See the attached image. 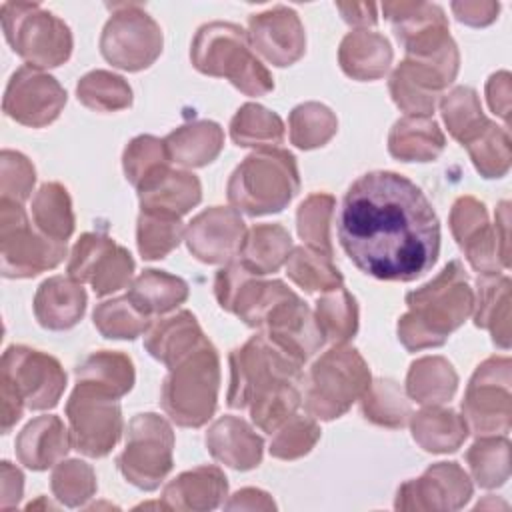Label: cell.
Returning a JSON list of instances; mask_svg holds the SVG:
<instances>
[{
  "instance_id": "cell-1",
  "label": "cell",
  "mask_w": 512,
  "mask_h": 512,
  "mask_svg": "<svg viewBox=\"0 0 512 512\" xmlns=\"http://www.w3.org/2000/svg\"><path fill=\"white\" fill-rule=\"evenodd\" d=\"M338 238L356 268L388 282L416 280L440 254V222L430 200L392 170L352 182L338 214Z\"/></svg>"
},
{
  "instance_id": "cell-2",
  "label": "cell",
  "mask_w": 512,
  "mask_h": 512,
  "mask_svg": "<svg viewBox=\"0 0 512 512\" xmlns=\"http://www.w3.org/2000/svg\"><path fill=\"white\" fill-rule=\"evenodd\" d=\"M410 308L398 320V338L410 350L442 346L474 310V292L458 260L448 262L442 272L422 288L406 294Z\"/></svg>"
},
{
  "instance_id": "cell-3",
  "label": "cell",
  "mask_w": 512,
  "mask_h": 512,
  "mask_svg": "<svg viewBox=\"0 0 512 512\" xmlns=\"http://www.w3.org/2000/svg\"><path fill=\"white\" fill-rule=\"evenodd\" d=\"M300 190L296 158L282 148H258L228 180V202L250 216L280 212Z\"/></svg>"
},
{
  "instance_id": "cell-4",
  "label": "cell",
  "mask_w": 512,
  "mask_h": 512,
  "mask_svg": "<svg viewBox=\"0 0 512 512\" xmlns=\"http://www.w3.org/2000/svg\"><path fill=\"white\" fill-rule=\"evenodd\" d=\"M250 46L240 26L210 22L196 32L190 58L198 72L226 78L246 96H262L274 88V80Z\"/></svg>"
},
{
  "instance_id": "cell-5",
  "label": "cell",
  "mask_w": 512,
  "mask_h": 512,
  "mask_svg": "<svg viewBox=\"0 0 512 512\" xmlns=\"http://www.w3.org/2000/svg\"><path fill=\"white\" fill-rule=\"evenodd\" d=\"M218 384L220 358L206 338L194 352L170 368L162 384V408L178 426L200 428L216 410Z\"/></svg>"
},
{
  "instance_id": "cell-6",
  "label": "cell",
  "mask_w": 512,
  "mask_h": 512,
  "mask_svg": "<svg viewBox=\"0 0 512 512\" xmlns=\"http://www.w3.org/2000/svg\"><path fill=\"white\" fill-rule=\"evenodd\" d=\"M370 370L356 348L336 344L310 368L304 408L312 418L332 420L360 400L370 386Z\"/></svg>"
},
{
  "instance_id": "cell-7",
  "label": "cell",
  "mask_w": 512,
  "mask_h": 512,
  "mask_svg": "<svg viewBox=\"0 0 512 512\" xmlns=\"http://www.w3.org/2000/svg\"><path fill=\"white\" fill-rule=\"evenodd\" d=\"M0 16L8 44L28 66L54 68L70 58L72 34L58 16L26 2H4Z\"/></svg>"
},
{
  "instance_id": "cell-8",
  "label": "cell",
  "mask_w": 512,
  "mask_h": 512,
  "mask_svg": "<svg viewBox=\"0 0 512 512\" xmlns=\"http://www.w3.org/2000/svg\"><path fill=\"white\" fill-rule=\"evenodd\" d=\"M302 364L264 332L230 354L228 406L248 408L250 400L278 382H302Z\"/></svg>"
},
{
  "instance_id": "cell-9",
  "label": "cell",
  "mask_w": 512,
  "mask_h": 512,
  "mask_svg": "<svg viewBox=\"0 0 512 512\" xmlns=\"http://www.w3.org/2000/svg\"><path fill=\"white\" fill-rule=\"evenodd\" d=\"M66 256V242L34 230L20 202L0 200V260L6 278H30L56 268Z\"/></svg>"
},
{
  "instance_id": "cell-10",
  "label": "cell",
  "mask_w": 512,
  "mask_h": 512,
  "mask_svg": "<svg viewBox=\"0 0 512 512\" xmlns=\"http://www.w3.org/2000/svg\"><path fill=\"white\" fill-rule=\"evenodd\" d=\"M174 432L152 412L136 414L126 432V446L118 456L122 476L140 490H156L172 470Z\"/></svg>"
},
{
  "instance_id": "cell-11",
  "label": "cell",
  "mask_w": 512,
  "mask_h": 512,
  "mask_svg": "<svg viewBox=\"0 0 512 512\" xmlns=\"http://www.w3.org/2000/svg\"><path fill=\"white\" fill-rule=\"evenodd\" d=\"M458 64L456 44L428 58L406 56L388 82L394 104L408 116H430L442 90L456 78Z\"/></svg>"
},
{
  "instance_id": "cell-12",
  "label": "cell",
  "mask_w": 512,
  "mask_h": 512,
  "mask_svg": "<svg viewBox=\"0 0 512 512\" xmlns=\"http://www.w3.org/2000/svg\"><path fill=\"white\" fill-rule=\"evenodd\" d=\"M118 398L76 382L66 402V418L70 424L72 446L90 456H106L122 434V410Z\"/></svg>"
},
{
  "instance_id": "cell-13",
  "label": "cell",
  "mask_w": 512,
  "mask_h": 512,
  "mask_svg": "<svg viewBox=\"0 0 512 512\" xmlns=\"http://www.w3.org/2000/svg\"><path fill=\"white\" fill-rule=\"evenodd\" d=\"M102 56L116 68L138 72L162 52L160 26L136 4H118L100 36Z\"/></svg>"
},
{
  "instance_id": "cell-14",
  "label": "cell",
  "mask_w": 512,
  "mask_h": 512,
  "mask_svg": "<svg viewBox=\"0 0 512 512\" xmlns=\"http://www.w3.org/2000/svg\"><path fill=\"white\" fill-rule=\"evenodd\" d=\"M462 416L478 436L510 430V358L494 356L476 368L462 400Z\"/></svg>"
},
{
  "instance_id": "cell-15",
  "label": "cell",
  "mask_w": 512,
  "mask_h": 512,
  "mask_svg": "<svg viewBox=\"0 0 512 512\" xmlns=\"http://www.w3.org/2000/svg\"><path fill=\"white\" fill-rule=\"evenodd\" d=\"M2 386L12 390L26 408H54L66 388V372L60 362L28 346H8L2 354Z\"/></svg>"
},
{
  "instance_id": "cell-16",
  "label": "cell",
  "mask_w": 512,
  "mask_h": 512,
  "mask_svg": "<svg viewBox=\"0 0 512 512\" xmlns=\"http://www.w3.org/2000/svg\"><path fill=\"white\" fill-rule=\"evenodd\" d=\"M134 260L130 252L110 236L88 232L78 238L68 262V276L88 282L96 296L112 294L130 284Z\"/></svg>"
},
{
  "instance_id": "cell-17",
  "label": "cell",
  "mask_w": 512,
  "mask_h": 512,
  "mask_svg": "<svg viewBox=\"0 0 512 512\" xmlns=\"http://www.w3.org/2000/svg\"><path fill=\"white\" fill-rule=\"evenodd\" d=\"M64 104L66 90L54 76L34 66H22L12 74L2 100L6 116L32 128L54 122Z\"/></svg>"
},
{
  "instance_id": "cell-18",
  "label": "cell",
  "mask_w": 512,
  "mask_h": 512,
  "mask_svg": "<svg viewBox=\"0 0 512 512\" xmlns=\"http://www.w3.org/2000/svg\"><path fill=\"white\" fill-rule=\"evenodd\" d=\"M472 496V482L456 462H436L396 492V510H458Z\"/></svg>"
},
{
  "instance_id": "cell-19",
  "label": "cell",
  "mask_w": 512,
  "mask_h": 512,
  "mask_svg": "<svg viewBox=\"0 0 512 512\" xmlns=\"http://www.w3.org/2000/svg\"><path fill=\"white\" fill-rule=\"evenodd\" d=\"M382 10L392 22L394 34L408 58H428L454 44L448 34L446 16L434 4L386 2Z\"/></svg>"
},
{
  "instance_id": "cell-20",
  "label": "cell",
  "mask_w": 512,
  "mask_h": 512,
  "mask_svg": "<svg viewBox=\"0 0 512 512\" xmlns=\"http://www.w3.org/2000/svg\"><path fill=\"white\" fill-rule=\"evenodd\" d=\"M246 236L244 220L238 210L212 206L190 220L184 240L192 256L206 264L230 262L238 256Z\"/></svg>"
},
{
  "instance_id": "cell-21",
  "label": "cell",
  "mask_w": 512,
  "mask_h": 512,
  "mask_svg": "<svg viewBox=\"0 0 512 512\" xmlns=\"http://www.w3.org/2000/svg\"><path fill=\"white\" fill-rule=\"evenodd\" d=\"M450 230L476 272L482 276L498 274L496 230L490 228L486 206L480 200L472 196L458 198L450 212Z\"/></svg>"
},
{
  "instance_id": "cell-22",
  "label": "cell",
  "mask_w": 512,
  "mask_h": 512,
  "mask_svg": "<svg viewBox=\"0 0 512 512\" xmlns=\"http://www.w3.org/2000/svg\"><path fill=\"white\" fill-rule=\"evenodd\" d=\"M250 44L274 66L294 64L306 50V34L300 18L286 6L250 18Z\"/></svg>"
},
{
  "instance_id": "cell-23",
  "label": "cell",
  "mask_w": 512,
  "mask_h": 512,
  "mask_svg": "<svg viewBox=\"0 0 512 512\" xmlns=\"http://www.w3.org/2000/svg\"><path fill=\"white\" fill-rule=\"evenodd\" d=\"M136 190L140 198V210L164 212L172 216L186 214L202 198L200 180L194 174L184 170H170L168 166H162L150 174L136 186Z\"/></svg>"
},
{
  "instance_id": "cell-24",
  "label": "cell",
  "mask_w": 512,
  "mask_h": 512,
  "mask_svg": "<svg viewBox=\"0 0 512 512\" xmlns=\"http://www.w3.org/2000/svg\"><path fill=\"white\" fill-rule=\"evenodd\" d=\"M72 438L58 416H38L16 438V456L30 470L56 466L70 450Z\"/></svg>"
},
{
  "instance_id": "cell-25",
  "label": "cell",
  "mask_w": 512,
  "mask_h": 512,
  "mask_svg": "<svg viewBox=\"0 0 512 512\" xmlns=\"http://www.w3.org/2000/svg\"><path fill=\"white\" fill-rule=\"evenodd\" d=\"M86 310V290L70 276L44 280L34 296V316L48 330H68Z\"/></svg>"
},
{
  "instance_id": "cell-26",
  "label": "cell",
  "mask_w": 512,
  "mask_h": 512,
  "mask_svg": "<svg viewBox=\"0 0 512 512\" xmlns=\"http://www.w3.org/2000/svg\"><path fill=\"white\" fill-rule=\"evenodd\" d=\"M208 452L234 470H252L262 460V438L238 416L218 418L206 434Z\"/></svg>"
},
{
  "instance_id": "cell-27",
  "label": "cell",
  "mask_w": 512,
  "mask_h": 512,
  "mask_svg": "<svg viewBox=\"0 0 512 512\" xmlns=\"http://www.w3.org/2000/svg\"><path fill=\"white\" fill-rule=\"evenodd\" d=\"M228 492V482L218 466H198L170 480L162 492L166 510H214Z\"/></svg>"
},
{
  "instance_id": "cell-28",
  "label": "cell",
  "mask_w": 512,
  "mask_h": 512,
  "mask_svg": "<svg viewBox=\"0 0 512 512\" xmlns=\"http://www.w3.org/2000/svg\"><path fill=\"white\" fill-rule=\"evenodd\" d=\"M206 340L196 316L188 310H180L174 316L162 318L146 330L144 346L162 364L174 368L190 352H194Z\"/></svg>"
},
{
  "instance_id": "cell-29",
  "label": "cell",
  "mask_w": 512,
  "mask_h": 512,
  "mask_svg": "<svg viewBox=\"0 0 512 512\" xmlns=\"http://www.w3.org/2000/svg\"><path fill=\"white\" fill-rule=\"evenodd\" d=\"M338 60L344 70L354 80H376L386 74L392 64V48L390 42L378 34L368 30H354L344 36Z\"/></svg>"
},
{
  "instance_id": "cell-30",
  "label": "cell",
  "mask_w": 512,
  "mask_h": 512,
  "mask_svg": "<svg viewBox=\"0 0 512 512\" xmlns=\"http://www.w3.org/2000/svg\"><path fill=\"white\" fill-rule=\"evenodd\" d=\"M446 138L430 116H404L388 134V150L402 162H430L444 150Z\"/></svg>"
},
{
  "instance_id": "cell-31",
  "label": "cell",
  "mask_w": 512,
  "mask_h": 512,
  "mask_svg": "<svg viewBox=\"0 0 512 512\" xmlns=\"http://www.w3.org/2000/svg\"><path fill=\"white\" fill-rule=\"evenodd\" d=\"M168 158L188 168L210 164L224 146V132L216 122L198 120L184 124L164 138Z\"/></svg>"
},
{
  "instance_id": "cell-32",
  "label": "cell",
  "mask_w": 512,
  "mask_h": 512,
  "mask_svg": "<svg viewBox=\"0 0 512 512\" xmlns=\"http://www.w3.org/2000/svg\"><path fill=\"white\" fill-rule=\"evenodd\" d=\"M410 428L414 442L434 454L458 450L470 432L464 416H458L452 408L440 406H426L412 414Z\"/></svg>"
},
{
  "instance_id": "cell-33",
  "label": "cell",
  "mask_w": 512,
  "mask_h": 512,
  "mask_svg": "<svg viewBox=\"0 0 512 512\" xmlns=\"http://www.w3.org/2000/svg\"><path fill=\"white\" fill-rule=\"evenodd\" d=\"M292 252V238L280 224H256L252 226L236 260L252 274L264 276L276 272Z\"/></svg>"
},
{
  "instance_id": "cell-34",
  "label": "cell",
  "mask_w": 512,
  "mask_h": 512,
  "mask_svg": "<svg viewBox=\"0 0 512 512\" xmlns=\"http://www.w3.org/2000/svg\"><path fill=\"white\" fill-rule=\"evenodd\" d=\"M474 322L492 332L494 344L510 346V280L508 276L488 274L478 278V298L474 302Z\"/></svg>"
},
{
  "instance_id": "cell-35",
  "label": "cell",
  "mask_w": 512,
  "mask_h": 512,
  "mask_svg": "<svg viewBox=\"0 0 512 512\" xmlns=\"http://www.w3.org/2000/svg\"><path fill=\"white\" fill-rule=\"evenodd\" d=\"M458 386L452 364L442 356H424L412 362L406 376V394L424 406L448 402Z\"/></svg>"
},
{
  "instance_id": "cell-36",
  "label": "cell",
  "mask_w": 512,
  "mask_h": 512,
  "mask_svg": "<svg viewBox=\"0 0 512 512\" xmlns=\"http://www.w3.org/2000/svg\"><path fill=\"white\" fill-rule=\"evenodd\" d=\"M126 296L146 316L166 314L188 298V284L174 274L150 268L132 280Z\"/></svg>"
},
{
  "instance_id": "cell-37",
  "label": "cell",
  "mask_w": 512,
  "mask_h": 512,
  "mask_svg": "<svg viewBox=\"0 0 512 512\" xmlns=\"http://www.w3.org/2000/svg\"><path fill=\"white\" fill-rule=\"evenodd\" d=\"M74 376L76 382L88 384L114 398H120L130 392L134 384V364L122 352L100 350L86 356L74 368Z\"/></svg>"
},
{
  "instance_id": "cell-38",
  "label": "cell",
  "mask_w": 512,
  "mask_h": 512,
  "mask_svg": "<svg viewBox=\"0 0 512 512\" xmlns=\"http://www.w3.org/2000/svg\"><path fill=\"white\" fill-rule=\"evenodd\" d=\"M36 228L56 242H66L74 232V212L68 190L58 182H46L32 198Z\"/></svg>"
},
{
  "instance_id": "cell-39",
  "label": "cell",
  "mask_w": 512,
  "mask_h": 512,
  "mask_svg": "<svg viewBox=\"0 0 512 512\" xmlns=\"http://www.w3.org/2000/svg\"><path fill=\"white\" fill-rule=\"evenodd\" d=\"M230 136L238 146L276 148L284 140V124L278 114L260 104H244L230 122Z\"/></svg>"
},
{
  "instance_id": "cell-40",
  "label": "cell",
  "mask_w": 512,
  "mask_h": 512,
  "mask_svg": "<svg viewBox=\"0 0 512 512\" xmlns=\"http://www.w3.org/2000/svg\"><path fill=\"white\" fill-rule=\"evenodd\" d=\"M286 272L294 284L306 292H330L342 286L344 278L332 264V256H326L308 246L292 248L286 260Z\"/></svg>"
},
{
  "instance_id": "cell-41",
  "label": "cell",
  "mask_w": 512,
  "mask_h": 512,
  "mask_svg": "<svg viewBox=\"0 0 512 512\" xmlns=\"http://www.w3.org/2000/svg\"><path fill=\"white\" fill-rule=\"evenodd\" d=\"M314 318L324 340H330L332 344H344L358 330V304L354 296L344 286H340L326 292L316 302Z\"/></svg>"
},
{
  "instance_id": "cell-42",
  "label": "cell",
  "mask_w": 512,
  "mask_h": 512,
  "mask_svg": "<svg viewBox=\"0 0 512 512\" xmlns=\"http://www.w3.org/2000/svg\"><path fill=\"white\" fill-rule=\"evenodd\" d=\"M360 402L364 418L378 426L402 428L412 416L410 402L406 400L404 392L394 380L388 378H378L370 382Z\"/></svg>"
},
{
  "instance_id": "cell-43",
  "label": "cell",
  "mask_w": 512,
  "mask_h": 512,
  "mask_svg": "<svg viewBox=\"0 0 512 512\" xmlns=\"http://www.w3.org/2000/svg\"><path fill=\"white\" fill-rule=\"evenodd\" d=\"M466 462L478 486L498 488L510 476V442L506 436H482L466 452Z\"/></svg>"
},
{
  "instance_id": "cell-44",
  "label": "cell",
  "mask_w": 512,
  "mask_h": 512,
  "mask_svg": "<svg viewBox=\"0 0 512 512\" xmlns=\"http://www.w3.org/2000/svg\"><path fill=\"white\" fill-rule=\"evenodd\" d=\"M442 118L448 126L452 138H456L462 146L472 140L490 120H486L478 94L468 86H458L448 92L442 102Z\"/></svg>"
},
{
  "instance_id": "cell-45",
  "label": "cell",
  "mask_w": 512,
  "mask_h": 512,
  "mask_svg": "<svg viewBox=\"0 0 512 512\" xmlns=\"http://www.w3.org/2000/svg\"><path fill=\"white\" fill-rule=\"evenodd\" d=\"M184 226L180 216L140 210L138 216V250L146 260H158L170 254L182 240Z\"/></svg>"
},
{
  "instance_id": "cell-46",
  "label": "cell",
  "mask_w": 512,
  "mask_h": 512,
  "mask_svg": "<svg viewBox=\"0 0 512 512\" xmlns=\"http://www.w3.org/2000/svg\"><path fill=\"white\" fill-rule=\"evenodd\" d=\"M76 94L86 108L96 112H114L132 104V88L128 82L106 70H94L82 76Z\"/></svg>"
},
{
  "instance_id": "cell-47",
  "label": "cell",
  "mask_w": 512,
  "mask_h": 512,
  "mask_svg": "<svg viewBox=\"0 0 512 512\" xmlns=\"http://www.w3.org/2000/svg\"><path fill=\"white\" fill-rule=\"evenodd\" d=\"M300 400L302 396L296 382H280L250 400V418L260 430L274 434L288 418L296 414Z\"/></svg>"
},
{
  "instance_id": "cell-48",
  "label": "cell",
  "mask_w": 512,
  "mask_h": 512,
  "mask_svg": "<svg viewBox=\"0 0 512 512\" xmlns=\"http://www.w3.org/2000/svg\"><path fill=\"white\" fill-rule=\"evenodd\" d=\"M290 142L302 150L324 146L338 130V120L330 108L318 102L296 106L288 118Z\"/></svg>"
},
{
  "instance_id": "cell-49",
  "label": "cell",
  "mask_w": 512,
  "mask_h": 512,
  "mask_svg": "<svg viewBox=\"0 0 512 512\" xmlns=\"http://www.w3.org/2000/svg\"><path fill=\"white\" fill-rule=\"evenodd\" d=\"M466 150L484 178H502L510 168V138L508 132L494 122H488L472 140Z\"/></svg>"
},
{
  "instance_id": "cell-50",
  "label": "cell",
  "mask_w": 512,
  "mask_h": 512,
  "mask_svg": "<svg viewBox=\"0 0 512 512\" xmlns=\"http://www.w3.org/2000/svg\"><path fill=\"white\" fill-rule=\"evenodd\" d=\"M94 326L104 338L134 340L150 328V316L142 314L128 296H122L94 308Z\"/></svg>"
},
{
  "instance_id": "cell-51",
  "label": "cell",
  "mask_w": 512,
  "mask_h": 512,
  "mask_svg": "<svg viewBox=\"0 0 512 512\" xmlns=\"http://www.w3.org/2000/svg\"><path fill=\"white\" fill-rule=\"evenodd\" d=\"M334 212V196L318 192L310 194L300 206L296 214V226L300 238L308 248L318 250L326 256H332L330 244V220Z\"/></svg>"
},
{
  "instance_id": "cell-52",
  "label": "cell",
  "mask_w": 512,
  "mask_h": 512,
  "mask_svg": "<svg viewBox=\"0 0 512 512\" xmlns=\"http://www.w3.org/2000/svg\"><path fill=\"white\" fill-rule=\"evenodd\" d=\"M50 486L64 506L78 508L96 494V474L92 466L82 460L58 462L50 476Z\"/></svg>"
},
{
  "instance_id": "cell-53",
  "label": "cell",
  "mask_w": 512,
  "mask_h": 512,
  "mask_svg": "<svg viewBox=\"0 0 512 512\" xmlns=\"http://www.w3.org/2000/svg\"><path fill=\"white\" fill-rule=\"evenodd\" d=\"M320 438V426L310 416L294 414L272 436L270 454L280 460H296L308 454Z\"/></svg>"
},
{
  "instance_id": "cell-54",
  "label": "cell",
  "mask_w": 512,
  "mask_h": 512,
  "mask_svg": "<svg viewBox=\"0 0 512 512\" xmlns=\"http://www.w3.org/2000/svg\"><path fill=\"white\" fill-rule=\"evenodd\" d=\"M170 158L164 146V140H158L150 134L136 136L124 150L122 164L126 178L138 186L142 180H146L150 174L160 170L162 166H168Z\"/></svg>"
},
{
  "instance_id": "cell-55",
  "label": "cell",
  "mask_w": 512,
  "mask_h": 512,
  "mask_svg": "<svg viewBox=\"0 0 512 512\" xmlns=\"http://www.w3.org/2000/svg\"><path fill=\"white\" fill-rule=\"evenodd\" d=\"M36 172L32 162L12 150H2L0 154V192L2 198L24 202L30 198L32 188H34Z\"/></svg>"
},
{
  "instance_id": "cell-56",
  "label": "cell",
  "mask_w": 512,
  "mask_h": 512,
  "mask_svg": "<svg viewBox=\"0 0 512 512\" xmlns=\"http://www.w3.org/2000/svg\"><path fill=\"white\" fill-rule=\"evenodd\" d=\"M486 96L488 104L494 114L508 120L510 112V74L508 72H496L490 76L486 84Z\"/></svg>"
},
{
  "instance_id": "cell-57",
  "label": "cell",
  "mask_w": 512,
  "mask_h": 512,
  "mask_svg": "<svg viewBox=\"0 0 512 512\" xmlns=\"http://www.w3.org/2000/svg\"><path fill=\"white\" fill-rule=\"evenodd\" d=\"M2 474H0V486H2V498H0V508L2 510H10L14 506H18V502L22 500V492H24V476L22 472L12 466L8 460L2 462Z\"/></svg>"
},
{
  "instance_id": "cell-58",
  "label": "cell",
  "mask_w": 512,
  "mask_h": 512,
  "mask_svg": "<svg viewBox=\"0 0 512 512\" xmlns=\"http://www.w3.org/2000/svg\"><path fill=\"white\" fill-rule=\"evenodd\" d=\"M452 10L456 18L470 26H486L498 14V4L492 2H454Z\"/></svg>"
},
{
  "instance_id": "cell-59",
  "label": "cell",
  "mask_w": 512,
  "mask_h": 512,
  "mask_svg": "<svg viewBox=\"0 0 512 512\" xmlns=\"http://www.w3.org/2000/svg\"><path fill=\"white\" fill-rule=\"evenodd\" d=\"M226 510H276V504L270 494L258 488L238 490L226 504Z\"/></svg>"
},
{
  "instance_id": "cell-60",
  "label": "cell",
  "mask_w": 512,
  "mask_h": 512,
  "mask_svg": "<svg viewBox=\"0 0 512 512\" xmlns=\"http://www.w3.org/2000/svg\"><path fill=\"white\" fill-rule=\"evenodd\" d=\"M344 20L354 26H374L376 24V6L374 4H336Z\"/></svg>"
},
{
  "instance_id": "cell-61",
  "label": "cell",
  "mask_w": 512,
  "mask_h": 512,
  "mask_svg": "<svg viewBox=\"0 0 512 512\" xmlns=\"http://www.w3.org/2000/svg\"><path fill=\"white\" fill-rule=\"evenodd\" d=\"M496 230H500V234L496 232L500 264L504 268H508L510 266V258H508V202H502L498 212H496Z\"/></svg>"
}]
</instances>
